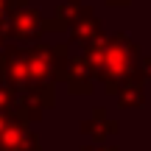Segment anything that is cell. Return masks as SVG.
<instances>
[{"mask_svg": "<svg viewBox=\"0 0 151 151\" xmlns=\"http://www.w3.org/2000/svg\"><path fill=\"white\" fill-rule=\"evenodd\" d=\"M53 81H28L20 87V98H17V118L22 120H39L42 112H48L56 104V90Z\"/></svg>", "mask_w": 151, "mask_h": 151, "instance_id": "cell-2", "label": "cell"}, {"mask_svg": "<svg viewBox=\"0 0 151 151\" xmlns=\"http://www.w3.org/2000/svg\"><path fill=\"white\" fill-rule=\"evenodd\" d=\"M81 132H84V134H90L95 143H104L109 134H115V132H118V120L109 118L106 109H95V115H92L90 120H84V123H81Z\"/></svg>", "mask_w": 151, "mask_h": 151, "instance_id": "cell-6", "label": "cell"}, {"mask_svg": "<svg viewBox=\"0 0 151 151\" xmlns=\"http://www.w3.org/2000/svg\"><path fill=\"white\" fill-rule=\"evenodd\" d=\"M0 151H42V146H39L31 123L11 115L0 132Z\"/></svg>", "mask_w": 151, "mask_h": 151, "instance_id": "cell-3", "label": "cell"}, {"mask_svg": "<svg viewBox=\"0 0 151 151\" xmlns=\"http://www.w3.org/2000/svg\"><path fill=\"white\" fill-rule=\"evenodd\" d=\"M9 118H11V115H6V112H0V132H3V126L9 123Z\"/></svg>", "mask_w": 151, "mask_h": 151, "instance_id": "cell-12", "label": "cell"}, {"mask_svg": "<svg viewBox=\"0 0 151 151\" xmlns=\"http://www.w3.org/2000/svg\"><path fill=\"white\" fill-rule=\"evenodd\" d=\"M140 73L146 76V78H151V59H143L140 62Z\"/></svg>", "mask_w": 151, "mask_h": 151, "instance_id": "cell-11", "label": "cell"}, {"mask_svg": "<svg viewBox=\"0 0 151 151\" xmlns=\"http://www.w3.org/2000/svg\"><path fill=\"white\" fill-rule=\"evenodd\" d=\"M17 98H20V90L3 78V81H0V112L14 115L17 112Z\"/></svg>", "mask_w": 151, "mask_h": 151, "instance_id": "cell-8", "label": "cell"}, {"mask_svg": "<svg viewBox=\"0 0 151 151\" xmlns=\"http://www.w3.org/2000/svg\"><path fill=\"white\" fill-rule=\"evenodd\" d=\"M73 39H76V42L90 45L92 39H98V22L95 20H81L78 25L73 28Z\"/></svg>", "mask_w": 151, "mask_h": 151, "instance_id": "cell-9", "label": "cell"}, {"mask_svg": "<svg viewBox=\"0 0 151 151\" xmlns=\"http://www.w3.org/2000/svg\"><path fill=\"white\" fill-rule=\"evenodd\" d=\"M11 34H14V39L34 42V39H39V34H42V22H39L37 14H20L14 20V25H11Z\"/></svg>", "mask_w": 151, "mask_h": 151, "instance_id": "cell-7", "label": "cell"}, {"mask_svg": "<svg viewBox=\"0 0 151 151\" xmlns=\"http://www.w3.org/2000/svg\"><path fill=\"white\" fill-rule=\"evenodd\" d=\"M65 84L70 87V92H76V95H87V92H92L95 76H92L90 62H87L84 56H73V59H67Z\"/></svg>", "mask_w": 151, "mask_h": 151, "instance_id": "cell-4", "label": "cell"}, {"mask_svg": "<svg viewBox=\"0 0 151 151\" xmlns=\"http://www.w3.org/2000/svg\"><path fill=\"white\" fill-rule=\"evenodd\" d=\"M78 151H118V148H112V146H104V143H95V146H81Z\"/></svg>", "mask_w": 151, "mask_h": 151, "instance_id": "cell-10", "label": "cell"}, {"mask_svg": "<svg viewBox=\"0 0 151 151\" xmlns=\"http://www.w3.org/2000/svg\"><path fill=\"white\" fill-rule=\"evenodd\" d=\"M84 59L90 62V70L95 76V81H101L104 90L109 95H115L120 87V81H126L129 76L137 73L140 65V48L137 42H132L126 34H115V37L92 39L87 45Z\"/></svg>", "mask_w": 151, "mask_h": 151, "instance_id": "cell-1", "label": "cell"}, {"mask_svg": "<svg viewBox=\"0 0 151 151\" xmlns=\"http://www.w3.org/2000/svg\"><path fill=\"white\" fill-rule=\"evenodd\" d=\"M118 104L123 109H134V106H143L146 104V90H143V73H134L129 76L126 81H120L118 92H115Z\"/></svg>", "mask_w": 151, "mask_h": 151, "instance_id": "cell-5", "label": "cell"}]
</instances>
